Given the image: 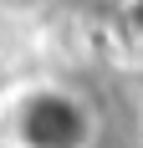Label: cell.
I'll return each mask as SVG.
<instances>
[{
  "label": "cell",
  "mask_w": 143,
  "mask_h": 148,
  "mask_svg": "<svg viewBox=\"0 0 143 148\" xmlns=\"http://www.w3.org/2000/svg\"><path fill=\"white\" fill-rule=\"evenodd\" d=\"M15 133L31 148H77L87 138V112L61 92H36L15 112Z\"/></svg>",
  "instance_id": "obj_1"
}]
</instances>
